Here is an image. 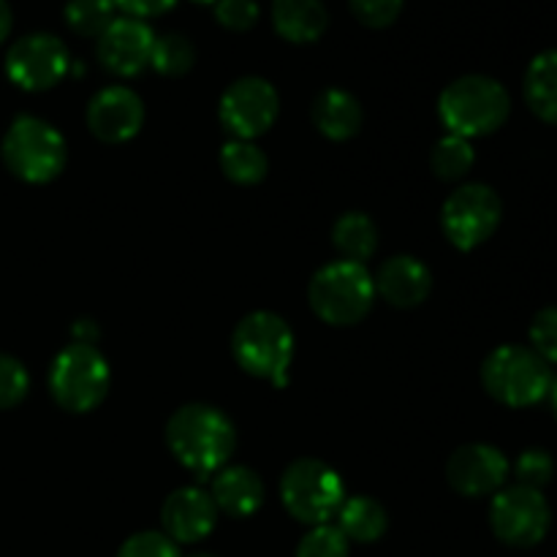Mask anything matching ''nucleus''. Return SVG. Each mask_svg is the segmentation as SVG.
<instances>
[{
	"instance_id": "1",
	"label": "nucleus",
	"mask_w": 557,
	"mask_h": 557,
	"mask_svg": "<svg viewBox=\"0 0 557 557\" xmlns=\"http://www.w3.org/2000/svg\"><path fill=\"white\" fill-rule=\"evenodd\" d=\"M166 441L172 455L199 479L221 471L237 446L234 424L212 406H183L166 424Z\"/></svg>"
},
{
	"instance_id": "2",
	"label": "nucleus",
	"mask_w": 557,
	"mask_h": 557,
	"mask_svg": "<svg viewBox=\"0 0 557 557\" xmlns=\"http://www.w3.org/2000/svg\"><path fill=\"white\" fill-rule=\"evenodd\" d=\"M511 112V98L498 79L471 74L451 82L438 98V114L446 131L476 139L498 131Z\"/></svg>"
},
{
	"instance_id": "3",
	"label": "nucleus",
	"mask_w": 557,
	"mask_h": 557,
	"mask_svg": "<svg viewBox=\"0 0 557 557\" xmlns=\"http://www.w3.org/2000/svg\"><path fill=\"white\" fill-rule=\"evenodd\" d=\"M553 368L528 346H500L484 359L482 384L493 400L509 408H531L553 392Z\"/></svg>"
},
{
	"instance_id": "4",
	"label": "nucleus",
	"mask_w": 557,
	"mask_h": 557,
	"mask_svg": "<svg viewBox=\"0 0 557 557\" xmlns=\"http://www.w3.org/2000/svg\"><path fill=\"white\" fill-rule=\"evenodd\" d=\"M232 351L245 373L272 381L275 386H286L294 357V335L281 315L267 310L245 315L234 330Z\"/></svg>"
},
{
	"instance_id": "5",
	"label": "nucleus",
	"mask_w": 557,
	"mask_h": 557,
	"mask_svg": "<svg viewBox=\"0 0 557 557\" xmlns=\"http://www.w3.org/2000/svg\"><path fill=\"white\" fill-rule=\"evenodd\" d=\"M308 299L313 313L332 326H351L370 313L375 302L373 275L364 264L335 261L310 281Z\"/></svg>"
},
{
	"instance_id": "6",
	"label": "nucleus",
	"mask_w": 557,
	"mask_h": 557,
	"mask_svg": "<svg viewBox=\"0 0 557 557\" xmlns=\"http://www.w3.org/2000/svg\"><path fill=\"white\" fill-rule=\"evenodd\" d=\"M3 163L14 177L30 185L52 183L65 166V139L54 125L22 114L3 136Z\"/></svg>"
},
{
	"instance_id": "7",
	"label": "nucleus",
	"mask_w": 557,
	"mask_h": 557,
	"mask_svg": "<svg viewBox=\"0 0 557 557\" xmlns=\"http://www.w3.org/2000/svg\"><path fill=\"white\" fill-rule=\"evenodd\" d=\"M109 381L107 359L90 343H71L54 357L49 370V392L54 403L71 413H87L101 406Z\"/></svg>"
},
{
	"instance_id": "8",
	"label": "nucleus",
	"mask_w": 557,
	"mask_h": 557,
	"mask_svg": "<svg viewBox=\"0 0 557 557\" xmlns=\"http://www.w3.org/2000/svg\"><path fill=\"white\" fill-rule=\"evenodd\" d=\"M281 498L294 520L305 525H326L346 504V484L326 462L297 460L283 473Z\"/></svg>"
},
{
	"instance_id": "9",
	"label": "nucleus",
	"mask_w": 557,
	"mask_h": 557,
	"mask_svg": "<svg viewBox=\"0 0 557 557\" xmlns=\"http://www.w3.org/2000/svg\"><path fill=\"white\" fill-rule=\"evenodd\" d=\"M490 525L504 544L517 549H531L544 542L553 525V511L542 490L504 487L495 493L490 506Z\"/></svg>"
},
{
	"instance_id": "10",
	"label": "nucleus",
	"mask_w": 557,
	"mask_h": 557,
	"mask_svg": "<svg viewBox=\"0 0 557 557\" xmlns=\"http://www.w3.org/2000/svg\"><path fill=\"white\" fill-rule=\"evenodd\" d=\"M504 205L490 185L471 183L457 188L441 210V226L449 243L460 250H473L487 243L498 228Z\"/></svg>"
},
{
	"instance_id": "11",
	"label": "nucleus",
	"mask_w": 557,
	"mask_h": 557,
	"mask_svg": "<svg viewBox=\"0 0 557 557\" xmlns=\"http://www.w3.org/2000/svg\"><path fill=\"white\" fill-rule=\"evenodd\" d=\"M71 69L65 44L52 33H30L22 36L5 54V74L22 90H49L58 85Z\"/></svg>"
},
{
	"instance_id": "12",
	"label": "nucleus",
	"mask_w": 557,
	"mask_h": 557,
	"mask_svg": "<svg viewBox=\"0 0 557 557\" xmlns=\"http://www.w3.org/2000/svg\"><path fill=\"white\" fill-rule=\"evenodd\" d=\"M218 112L223 128L232 131L237 139L250 141L272 128L281 112V98L275 87L261 76H243L226 87Z\"/></svg>"
},
{
	"instance_id": "13",
	"label": "nucleus",
	"mask_w": 557,
	"mask_h": 557,
	"mask_svg": "<svg viewBox=\"0 0 557 557\" xmlns=\"http://www.w3.org/2000/svg\"><path fill=\"white\" fill-rule=\"evenodd\" d=\"M446 479L466 498L495 495L498 490H504L506 479H509V460L504 451L490 444L460 446L449 457Z\"/></svg>"
},
{
	"instance_id": "14",
	"label": "nucleus",
	"mask_w": 557,
	"mask_h": 557,
	"mask_svg": "<svg viewBox=\"0 0 557 557\" xmlns=\"http://www.w3.org/2000/svg\"><path fill=\"white\" fill-rule=\"evenodd\" d=\"M156 33L145 20L120 16L98 36V60L117 76H136L150 65Z\"/></svg>"
},
{
	"instance_id": "15",
	"label": "nucleus",
	"mask_w": 557,
	"mask_h": 557,
	"mask_svg": "<svg viewBox=\"0 0 557 557\" xmlns=\"http://www.w3.org/2000/svg\"><path fill=\"white\" fill-rule=\"evenodd\" d=\"M145 123V103L123 85L107 87L87 107V128L107 145H120L139 134Z\"/></svg>"
},
{
	"instance_id": "16",
	"label": "nucleus",
	"mask_w": 557,
	"mask_h": 557,
	"mask_svg": "<svg viewBox=\"0 0 557 557\" xmlns=\"http://www.w3.org/2000/svg\"><path fill=\"white\" fill-rule=\"evenodd\" d=\"M218 522V506L212 495L199 487H180L163 500L161 525L174 544H196L212 533Z\"/></svg>"
},
{
	"instance_id": "17",
	"label": "nucleus",
	"mask_w": 557,
	"mask_h": 557,
	"mask_svg": "<svg viewBox=\"0 0 557 557\" xmlns=\"http://www.w3.org/2000/svg\"><path fill=\"white\" fill-rule=\"evenodd\" d=\"M373 283L375 294H381L395 308H417L428 299L430 288H433L430 270L413 256H395L386 264H381Z\"/></svg>"
},
{
	"instance_id": "18",
	"label": "nucleus",
	"mask_w": 557,
	"mask_h": 557,
	"mask_svg": "<svg viewBox=\"0 0 557 557\" xmlns=\"http://www.w3.org/2000/svg\"><path fill=\"white\" fill-rule=\"evenodd\" d=\"M210 495L218 511L243 520V517L256 515L261 509V504H264V484H261V479L250 468H221L215 473Z\"/></svg>"
},
{
	"instance_id": "19",
	"label": "nucleus",
	"mask_w": 557,
	"mask_h": 557,
	"mask_svg": "<svg viewBox=\"0 0 557 557\" xmlns=\"http://www.w3.org/2000/svg\"><path fill=\"white\" fill-rule=\"evenodd\" d=\"M272 22L286 41L310 44L324 36L330 16L321 0H272Z\"/></svg>"
},
{
	"instance_id": "20",
	"label": "nucleus",
	"mask_w": 557,
	"mask_h": 557,
	"mask_svg": "<svg viewBox=\"0 0 557 557\" xmlns=\"http://www.w3.org/2000/svg\"><path fill=\"white\" fill-rule=\"evenodd\" d=\"M313 123L326 139L346 141L362 128V107L346 90H324L313 103Z\"/></svg>"
},
{
	"instance_id": "21",
	"label": "nucleus",
	"mask_w": 557,
	"mask_h": 557,
	"mask_svg": "<svg viewBox=\"0 0 557 557\" xmlns=\"http://www.w3.org/2000/svg\"><path fill=\"white\" fill-rule=\"evenodd\" d=\"M525 101L536 117L557 125V49L536 54L528 65Z\"/></svg>"
},
{
	"instance_id": "22",
	"label": "nucleus",
	"mask_w": 557,
	"mask_h": 557,
	"mask_svg": "<svg viewBox=\"0 0 557 557\" xmlns=\"http://www.w3.org/2000/svg\"><path fill=\"white\" fill-rule=\"evenodd\" d=\"M389 517L379 500L368 498V495H357V498H346V504L337 511V528L348 542L373 544L386 533Z\"/></svg>"
},
{
	"instance_id": "23",
	"label": "nucleus",
	"mask_w": 557,
	"mask_h": 557,
	"mask_svg": "<svg viewBox=\"0 0 557 557\" xmlns=\"http://www.w3.org/2000/svg\"><path fill=\"white\" fill-rule=\"evenodd\" d=\"M332 243H335L343 261L364 264L379 248V228L364 212H348L332 228Z\"/></svg>"
},
{
	"instance_id": "24",
	"label": "nucleus",
	"mask_w": 557,
	"mask_h": 557,
	"mask_svg": "<svg viewBox=\"0 0 557 557\" xmlns=\"http://www.w3.org/2000/svg\"><path fill=\"white\" fill-rule=\"evenodd\" d=\"M221 169L232 183L256 185L267 177V156L253 145V141L234 139L221 150Z\"/></svg>"
},
{
	"instance_id": "25",
	"label": "nucleus",
	"mask_w": 557,
	"mask_h": 557,
	"mask_svg": "<svg viewBox=\"0 0 557 557\" xmlns=\"http://www.w3.org/2000/svg\"><path fill=\"white\" fill-rule=\"evenodd\" d=\"M196 49L183 33H163L156 36L150 65L163 76H183L194 69Z\"/></svg>"
},
{
	"instance_id": "26",
	"label": "nucleus",
	"mask_w": 557,
	"mask_h": 557,
	"mask_svg": "<svg viewBox=\"0 0 557 557\" xmlns=\"http://www.w3.org/2000/svg\"><path fill=\"white\" fill-rule=\"evenodd\" d=\"M112 0H69L65 3V22L74 33L87 38H98L117 16Z\"/></svg>"
},
{
	"instance_id": "27",
	"label": "nucleus",
	"mask_w": 557,
	"mask_h": 557,
	"mask_svg": "<svg viewBox=\"0 0 557 557\" xmlns=\"http://www.w3.org/2000/svg\"><path fill=\"white\" fill-rule=\"evenodd\" d=\"M430 163H433V172L438 174L441 180H449L451 183V180L466 177L473 166L471 141L462 139V136H455V134L444 136V139L435 145Z\"/></svg>"
},
{
	"instance_id": "28",
	"label": "nucleus",
	"mask_w": 557,
	"mask_h": 557,
	"mask_svg": "<svg viewBox=\"0 0 557 557\" xmlns=\"http://www.w3.org/2000/svg\"><path fill=\"white\" fill-rule=\"evenodd\" d=\"M297 557H348V539L337 525H313L299 542Z\"/></svg>"
},
{
	"instance_id": "29",
	"label": "nucleus",
	"mask_w": 557,
	"mask_h": 557,
	"mask_svg": "<svg viewBox=\"0 0 557 557\" xmlns=\"http://www.w3.org/2000/svg\"><path fill=\"white\" fill-rule=\"evenodd\" d=\"M30 389V375L20 359L0 354V411L20 406Z\"/></svg>"
},
{
	"instance_id": "30",
	"label": "nucleus",
	"mask_w": 557,
	"mask_h": 557,
	"mask_svg": "<svg viewBox=\"0 0 557 557\" xmlns=\"http://www.w3.org/2000/svg\"><path fill=\"white\" fill-rule=\"evenodd\" d=\"M515 471H517V482H520L522 487L542 490L553 482L555 462L544 449H528L520 455Z\"/></svg>"
},
{
	"instance_id": "31",
	"label": "nucleus",
	"mask_w": 557,
	"mask_h": 557,
	"mask_svg": "<svg viewBox=\"0 0 557 557\" xmlns=\"http://www.w3.org/2000/svg\"><path fill=\"white\" fill-rule=\"evenodd\" d=\"M117 557H183L180 555L177 544L158 531H141L134 533L128 542L120 547Z\"/></svg>"
},
{
	"instance_id": "32",
	"label": "nucleus",
	"mask_w": 557,
	"mask_h": 557,
	"mask_svg": "<svg viewBox=\"0 0 557 557\" xmlns=\"http://www.w3.org/2000/svg\"><path fill=\"white\" fill-rule=\"evenodd\" d=\"M531 346L547 364H557V308L539 310L531 324Z\"/></svg>"
},
{
	"instance_id": "33",
	"label": "nucleus",
	"mask_w": 557,
	"mask_h": 557,
	"mask_svg": "<svg viewBox=\"0 0 557 557\" xmlns=\"http://www.w3.org/2000/svg\"><path fill=\"white\" fill-rule=\"evenodd\" d=\"M215 20L226 30L245 33L259 22V3L256 0H215Z\"/></svg>"
},
{
	"instance_id": "34",
	"label": "nucleus",
	"mask_w": 557,
	"mask_h": 557,
	"mask_svg": "<svg viewBox=\"0 0 557 557\" xmlns=\"http://www.w3.org/2000/svg\"><path fill=\"white\" fill-rule=\"evenodd\" d=\"M354 16L368 27H386L400 16L403 0H348Z\"/></svg>"
},
{
	"instance_id": "35",
	"label": "nucleus",
	"mask_w": 557,
	"mask_h": 557,
	"mask_svg": "<svg viewBox=\"0 0 557 557\" xmlns=\"http://www.w3.org/2000/svg\"><path fill=\"white\" fill-rule=\"evenodd\" d=\"M114 9L125 11L134 20H150V16H161L172 9L177 0H112Z\"/></svg>"
},
{
	"instance_id": "36",
	"label": "nucleus",
	"mask_w": 557,
	"mask_h": 557,
	"mask_svg": "<svg viewBox=\"0 0 557 557\" xmlns=\"http://www.w3.org/2000/svg\"><path fill=\"white\" fill-rule=\"evenodd\" d=\"M11 22H14V16H11L9 3H5V0H0V44H3L5 38H9Z\"/></svg>"
},
{
	"instance_id": "37",
	"label": "nucleus",
	"mask_w": 557,
	"mask_h": 557,
	"mask_svg": "<svg viewBox=\"0 0 557 557\" xmlns=\"http://www.w3.org/2000/svg\"><path fill=\"white\" fill-rule=\"evenodd\" d=\"M549 400H553V411H555V419H557V379L553 381V392H549Z\"/></svg>"
},
{
	"instance_id": "38",
	"label": "nucleus",
	"mask_w": 557,
	"mask_h": 557,
	"mask_svg": "<svg viewBox=\"0 0 557 557\" xmlns=\"http://www.w3.org/2000/svg\"><path fill=\"white\" fill-rule=\"evenodd\" d=\"M190 557H218V555H210V553H196V555H190Z\"/></svg>"
},
{
	"instance_id": "39",
	"label": "nucleus",
	"mask_w": 557,
	"mask_h": 557,
	"mask_svg": "<svg viewBox=\"0 0 557 557\" xmlns=\"http://www.w3.org/2000/svg\"><path fill=\"white\" fill-rule=\"evenodd\" d=\"M196 3H215V0H196Z\"/></svg>"
}]
</instances>
